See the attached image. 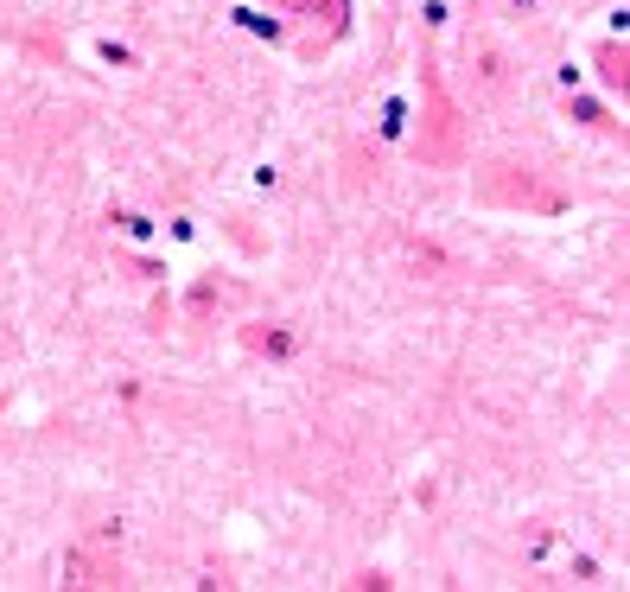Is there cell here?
<instances>
[{
    "label": "cell",
    "mask_w": 630,
    "mask_h": 592,
    "mask_svg": "<svg viewBox=\"0 0 630 592\" xmlns=\"http://www.w3.org/2000/svg\"><path fill=\"white\" fill-rule=\"evenodd\" d=\"M242 344H249V351H261V357H300V332H293V325H249V332H242Z\"/></svg>",
    "instance_id": "6da1fadb"
},
{
    "label": "cell",
    "mask_w": 630,
    "mask_h": 592,
    "mask_svg": "<svg viewBox=\"0 0 630 592\" xmlns=\"http://www.w3.org/2000/svg\"><path fill=\"white\" fill-rule=\"evenodd\" d=\"M592 64H599V77H605L611 96H630V51L618 39H605L599 51H592Z\"/></svg>",
    "instance_id": "7a4b0ae2"
},
{
    "label": "cell",
    "mask_w": 630,
    "mask_h": 592,
    "mask_svg": "<svg viewBox=\"0 0 630 592\" xmlns=\"http://www.w3.org/2000/svg\"><path fill=\"white\" fill-rule=\"evenodd\" d=\"M64 586H115V573H109V567H96L90 554L70 548V554H64Z\"/></svg>",
    "instance_id": "3957f363"
},
{
    "label": "cell",
    "mask_w": 630,
    "mask_h": 592,
    "mask_svg": "<svg viewBox=\"0 0 630 592\" xmlns=\"http://www.w3.org/2000/svg\"><path fill=\"white\" fill-rule=\"evenodd\" d=\"M567 121H580V128H599V134H611V128H618V121H611V115H605L592 96H567Z\"/></svg>",
    "instance_id": "277c9868"
},
{
    "label": "cell",
    "mask_w": 630,
    "mask_h": 592,
    "mask_svg": "<svg viewBox=\"0 0 630 592\" xmlns=\"http://www.w3.org/2000/svg\"><path fill=\"white\" fill-rule=\"evenodd\" d=\"M280 7H300V13H319V7H325V20H331V32H338V26L350 20V0H280Z\"/></svg>",
    "instance_id": "5b68a950"
},
{
    "label": "cell",
    "mask_w": 630,
    "mask_h": 592,
    "mask_svg": "<svg viewBox=\"0 0 630 592\" xmlns=\"http://www.w3.org/2000/svg\"><path fill=\"white\" fill-rule=\"evenodd\" d=\"M115 223H121V236H134V242H147V236H153V223H147V217H115Z\"/></svg>",
    "instance_id": "8992f818"
},
{
    "label": "cell",
    "mask_w": 630,
    "mask_h": 592,
    "mask_svg": "<svg viewBox=\"0 0 630 592\" xmlns=\"http://www.w3.org/2000/svg\"><path fill=\"white\" fill-rule=\"evenodd\" d=\"M510 7H522V13H529V7H535V0H510Z\"/></svg>",
    "instance_id": "52a82bcc"
}]
</instances>
